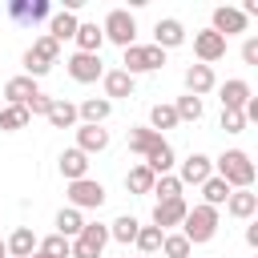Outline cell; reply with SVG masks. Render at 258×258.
Returning a JSON list of instances; mask_svg holds the SVG:
<instances>
[{
  "label": "cell",
  "mask_w": 258,
  "mask_h": 258,
  "mask_svg": "<svg viewBox=\"0 0 258 258\" xmlns=\"http://www.w3.org/2000/svg\"><path fill=\"white\" fill-rule=\"evenodd\" d=\"M64 69H69V77H73L77 85H93V81L105 77V64H101V56H93V52H73V56L64 60Z\"/></svg>",
  "instance_id": "8"
},
{
  "label": "cell",
  "mask_w": 258,
  "mask_h": 258,
  "mask_svg": "<svg viewBox=\"0 0 258 258\" xmlns=\"http://www.w3.org/2000/svg\"><path fill=\"white\" fill-rule=\"evenodd\" d=\"M4 254H8V250H4V238H0V258H4Z\"/></svg>",
  "instance_id": "45"
},
{
  "label": "cell",
  "mask_w": 258,
  "mask_h": 258,
  "mask_svg": "<svg viewBox=\"0 0 258 258\" xmlns=\"http://www.w3.org/2000/svg\"><path fill=\"white\" fill-rule=\"evenodd\" d=\"M222 129H226V133H242V129H246V117L234 113V109H222Z\"/></svg>",
  "instance_id": "39"
},
{
  "label": "cell",
  "mask_w": 258,
  "mask_h": 258,
  "mask_svg": "<svg viewBox=\"0 0 258 258\" xmlns=\"http://www.w3.org/2000/svg\"><path fill=\"white\" fill-rule=\"evenodd\" d=\"M189 250H194V246H189L181 234H165V238H161V254H165V258H189Z\"/></svg>",
  "instance_id": "38"
},
{
  "label": "cell",
  "mask_w": 258,
  "mask_h": 258,
  "mask_svg": "<svg viewBox=\"0 0 258 258\" xmlns=\"http://www.w3.org/2000/svg\"><path fill=\"white\" fill-rule=\"evenodd\" d=\"M52 226H56V234H60V238H69V242H73V238L85 230V218H81V210L64 206V210H56V222H52Z\"/></svg>",
  "instance_id": "27"
},
{
  "label": "cell",
  "mask_w": 258,
  "mask_h": 258,
  "mask_svg": "<svg viewBox=\"0 0 258 258\" xmlns=\"http://www.w3.org/2000/svg\"><path fill=\"white\" fill-rule=\"evenodd\" d=\"M48 125L52 129H77V105L73 101H60V97H52V105H48Z\"/></svg>",
  "instance_id": "24"
},
{
  "label": "cell",
  "mask_w": 258,
  "mask_h": 258,
  "mask_svg": "<svg viewBox=\"0 0 258 258\" xmlns=\"http://www.w3.org/2000/svg\"><path fill=\"white\" fill-rule=\"evenodd\" d=\"M125 56H121V73H129V77H137V73H153V69H161L165 64V52L157 48V44H129V48H121Z\"/></svg>",
  "instance_id": "6"
},
{
  "label": "cell",
  "mask_w": 258,
  "mask_h": 258,
  "mask_svg": "<svg viewBox=\"0 0 258 258\" xmlns=\"http://www.w3.org/2000/svg\"><path fill=\"white\" fill-rule=\"evenodd\" d=\"M56 56H60V44H56L48 32H44V36H36V40H32V48L24 52V77H32V81H36V77H44V73L56 64Z\"/></svg>",
  "instance_id": "3"
},
{
  "label": "cell",
  "mask_w": 258,
  "mask_h": 258,
  "mask_svg": "<svg viewBox=\"0 0 258 258\" xmlns=\"http://www.w3.org/2000/svg\"><path fill=\"white\" fill-rule=\"evenodd\" d=\"M141 165H149V173H153V177H161V173H173V165H177V161H173V145L161 137V141H157V145L145 153V161H141Z\"/></svg>",
  "instance_id": "18"
},
{
  "label": "cell",
  "mask_w": 258,
  "mask_h": 258,
  "mask_svg": "<svg viewBox=\"0 0 258 258\" xmlns=\"http://www.w3.org/2000/svg\"><path fill=\"white\" fill-rule=\"evenodd\" d=\"M153 194H157V202H173V198H181V181L173 173H161L153 181Z\"/></svg>",
  "instance_id": "37"
},
{
  "label": "cell",
  "mask_w": 258,
  "mask_h": 258,
  "mask_svg": "<svg viewBox=\"0 0 258 258\" xmlns=\"http://www.w3.org/2000/svg\"><path fill=\"white\" fill-rule=\"evenodd\" d=\"M56 165H60V177L64 181H81V177H89V157L73 145V149H64L60 157H56Z\"/></svg>",
  "instance_id": "19"
},
{
  "label": "cell",
  "mask_w": 258,
  "mask_h": 258,
  "mask_svg": "<svg viewBox=\"0 0 258 258\" xmlns=\"http://www.w3.org/2000/svg\"><path fill=\"white\" fill-rule=\"evenodd\" d=\"M77 24H81V20H77V12H64V8H60V12H52V16H48V36H52L56 44H64V40H73V36H77Z\"/></svg>",
  "instance_id": "21"
},
{
  "label": "cell",
  "mask_w": 258,
  "mask_h": 258,
  "mask_svg": "<svg viewBox=\"0 0 258 258\" xmlns=\"http://www.w3.org/2000/svg\"><path fill=\"white\" fill-rule=\"evenodd\" d=\"M157 141H161V133H153L149 125H133V129H129V149H133V153H141V157H145Z\"/></svg>",
  "instance_id": "32"
},
{
  "label": "cell",
  "mask_w": 258,
  "mask_h": 258,
  "mask_svg": "<svg viewBox=\"0 0 258 258\" xmlns=\"http://www.w3.org/2000/svg\"><path fill=\"white\" fill-rule=\"evenodd\" d=\"M137 258H141V254H137Z\"/></svg>",
  "instance_id": "47"
},
{
  "label": "cell",
  "mask_w": 258,
  "mask_h": 258,
  "mask_svg": "<svg viewBox=\"0 0 258 258\" xmlns=\"http://www.w3.org/2000/svg\"><path fill=\"white\" fill-rule=\"evenodd\" d=\"M77 52H93V56H101V44H105V36H101V28L97 24H77Z\"/></svg>",
  "instance_id": "28"
},
{
  "label": "cell",
  "mask_w": 258,
  "mask_h": 258,
  "mask_svg": "<svg viewBox=\"0 0 258 258\" xmlns=\"http://www.w3.org/2000/svg\"><path fill=\"white\" fill-rule=\"evenodd\" d=\"M181 121H177V113H173V105H153L149 109V129L153 133H165V129H177Z\"/></svg>",
  "instance_id": "33"
},
{
  "label": "cell",
  "mask_w": 258,
  "mask_h": 258,
  "mask_svg": "<svg viewBox=\"0 0 258 258\" xmlns=\"http://www.w3.org/2000/svg\"><path fill=\"white\" fill-rule=\"evenodd\" d=\"M77 149L89 157V153H105L109 149V129L101 125H77Z\"/></svg>",
  "instance_id": "16"
},
{
  "label": "cell",
  "mask_w": 258,
  "mask_h": 258,
  "mask_svg": "<svg viewBox=\"0 0 258 258\" xmlns=\"http://www.w3.org/2000/svg\"><path fill=\"white\" fill-rule=\"evenodd\" d=\"M109 113H113V101H105V97H85L77 105V121L81 125H105Z\"/></svg>",
  "instance_id": "15"
},
{
  "label": "cell",
  "mask_w": 258,
  "mask_h": 258,
  "mask_svg": "<svg viewBox=\"0 0 258 258\" xmlns=\"http://www.w3.org/2000/svg\"><path fill=\"white\" fill-rule=\"evenodd\" d=\"M194 52H198V64H214V60L226 56V36H218L214 28L194 32Z\"/></svg>",
  "instance_id": "12"
},
{
  "label": "cell",
  "mask_w": 258,
  "mask_h": 258,
  "mask_svg": "<svg viewBox=\"0 0 258 258\" xmlns=\"http://www.w3.org/2000/svg\"><path fill=\"white\" fill-rule=\"evenodd\" d=\"M137 230H141V222H137L133 214H121V218H113V222H109V242H121V246H133V238H137Z\"/></svg>",
  "instance_id": "26"
},
{
  "label": "cell",
  "mask_w": 258,
  "mask_h": 258,
  "mask_svg": "<svg viewBox=\"0 0 258 258\" xmlns=\"http://www.w3.org/2000/svg\"><path fill=\"white\" fill-rule=\"evenodd\" d=\"M242 60H246V64H258V36H246V44H242Z\"/></svg>",
  "instance_id": "43"
},
{
  "label": "cell",
  "mask_w": 258,
  "mask_h": 258,
  "mask_svg": "<svg viewBox=\"0 0 258 258\" xmlns=\"http://www.w3.org/2000/svg\"><path fill=\"white\" fill-rule=\"evenodd\" d=\"M218 93H222V109H234V113H242V105H246V101L254 97V89H250V85H246L242 77L226 81V85H222Z\"/></svg>",
  "instance_id": "20"
},
{
  "label": "cell",
  "mask_w": 258,
  "mask_h": 258,
  "mask_svg": "<svg viewBox=\"0 0 258 258\" xmlns=\"http://www.w3.org/2000/svg\"><path fill=\"white\" fill-rule=\"evenodd\" d=\"M214 173H218L230 189H250L258 169H254V161H250L246 149H226L222 157H214Z\"/></svg>",
  "instance_id": "1"
},
{
  "label": "cell",
  "mask_w": 258,
  "mask_h": 258,
  "mask_svg": "<svg viewBox=\"0 0 258 258\" xmlns=\"http://www.w3.org/2000/svg\"><path fill=\"white\" fill-rule=\"evenodd\" d=\"M36 93H40V85H36L32 77H12V81L4 85V101H8V105H28Z\"/></svg>",
  "instance_id": "23"
},
{
  "label": "cell",
  "mask_w": 258,
  "mask_h": 258,
  "mask_svg": "<svg viewBox=\"0 0 258 258\" xmlns=\"http://www.w3.org/2000/svg\"><path fill=\"white\" fill-rule=\"evenodd\" d=\"M69 206L73 210H101L105 206V185L93 181V177H81V181H69Z\"/></svg>",
  "instance_id": "7"
},
{
  "label": "cell",
  "mask_w": 258,
  "mask_h": 258,
  "mask_svg": "<svg viewBox=\"0 0 258 258\" xmlns=\"http://www.w3.org/2000/svg\"><path fill=\"white\" fill-rule=\"evenodd\" d=\"M105 246H109V226L105 222H85V230L73 238L69 258H101Z\"/></svg>",
  "instance_id": "4"
},
{
  "label": "cell",
  "mask_w": 258,
  "mask_h": 258,
  "mask_svg": "<svg viewBox=\"0 0 258 258\" xmlns=\"http://www.w3.org/2000/svg\"><path fill=\"white\" fill-rule=\"evenodd\" d=\"M153 181H157V177H153L149 165H141V161L125 173V189H129V194H153Z\"/></svg>",
  "instance_id": "29"
},
{
  "label": "cell",
  "mask_w": 258,
  "mask_h": 258,
  "mask_svg": "<svg viewBox=\"0 0 258 258\" xmlns=\"http://www.w3.org/2000/svg\"><path fill=\"white\" fill-rule=\"evenodd\" d=\"M153 44H157L161 52H169V48L185 44V24H181L177 16H161V20L153 24Z\"/></svg>",
  "instance_id": "11"
},
{
  "label": "cell",
  "mask_w": 258,
  "mask_h": 258,
  "mask_svg": "<svg viewBox=\"0 0 258 258\" xmlns=\"http://www.w3.org/2000/svg\"><path fill=\"white\" fill-rule=\"evenodd\" d=\"M218 226H222V218H218L214 206H189L185 218H181V238H185L189 246H206V242L218 234Z\"/></svg>",
  "instance_id": "2"
},
{
  "label": "cell",
  "mask_w": 258,
  "mask_h": 258,
  "mask_svg": "<svg viewBox=\"0 0 258 258\" xmlns=\"http://www.w3.org/2000/svg\"><path fill=\"white\" fill-rule=\"evenodd\" d=\"M226 214L238 218V222H250V218L258 214V194H254V189H230V198H226Z\"/></svg>",
  "instance_id": "14"
},
{
  "label": "cell",
  "mask_w": 258,
  "mask_h": 258,
  "mask_svg": "<svg viewBox=\"0 0 258 258\" xmlns=\"http://www.w3.org/2000/svg\"><path fill=\"white\" fill-rule=\"evenodd\" d=\"M28 121H32V117H28V109H24V105H4V109H0V129H4V133L24 129Z\"/></svg>",
  "instance_id": "34"
},
{
  "label": "cell",
  "mask_w": 258,
  "mask_h": 258,
  "mask_svg": "<svg viewBox=\"0 0 258 258\" xmlns=\"http://www.w3.org/2000/svg\"><path fill=\"white\" fill-rule=\"evenodd\" d=\"M210 28L218 32V36H238V32H246V16H242V8H230V4H222V8H214V16H210Z\"/></svg>",
  "instance_id": "10"
},
{
  "label": "cell",
  "mask_w": 258,
  "mask_h": 258,
  "mask_svg": "<svg viewBox=\"0 0 258 258\" xmlns=\"http://www.w3.org/2000/svg\"><path fill=\"white\" fill-rule=\"evenodd\" d=\"M185 210H189V206H185V198H173V202H157V206H153V222H149V226H157L161 234H169L173 226H181Z\"/></svg>",
  "instance_id": "13"
},
{
  "label": "cell",
  "mask_w": 258,
  "mask_h": 258,
  "mask_svg": "<svg viewBox=\"0 0 258 258\" xmlns=\"http://www.w3.org/2000/svg\"><path fill=\"white\" fill-rule=\"evenodd\" d=\"M36 250H40V254H48V258H69L73 242H69V238H60V234H48V238H40V242H36Z\"/></svg>",
  "instance_id": "36"
},
{
  "label": "cell",
  "mask_w": 258,
  "mask_h": 258,
  "mask_svg": "<svg viewBox=\"0 0 258 258\" xmlns=\"http://www.w3.org/2000/svg\"><path fill=\"white\" fill-rule=\"evenodd\" d=\"M226 198H230V185H226L218 173L202 181V206H214V210H218V206H226Z\"/></svg>",
  "instance_id": "30"
},
{
  "label": "cell",
  "mask_w": 258,
  "mask_h": 258,
  "mask_svg": "<svg viewBox=\"0 0 258 258\" xmlns=\"http://www.w3.org/2000/svg\"><path fill=\"white\" fill-rule=\"evenodd\" d=\"M173 113H177V121H202V113H206V105H202V97H177V105H173Z\"/></svg>",
  "instance_id": "35"
},
{
  "label": "cell",
  "mask_w": 258,
  "mask_h": 258,
  "mask_svg": "<svg viewBox=\"0 0 258 258\" xmlns=\"http://www.w3.org/2000/svg\"><path fill=\"white\" fill-rule=\"evenodd\" d=\"M246 246H254V250H258V222H250V226H246Z\"/></svg>",
  "instance_id": "44"
},
{
  "label": "cell",
  "mask_w": 258,
  "mask_h": 258,
  "mask_svg": "<svg viewBox=\"0 0 258 258\" xmlns=\"http://www.w3.org/2000/svg\"><path fill=\"white\" fill-rule=\"evenodd\" d=\"M28 16H32V24L36 20H48L52 16V4L48 0H28Z\"/></svg>",
  "instance_id": "42"
},
{
  "label": "cell",
  "mask_w": 258,
  "mask_h": 258,
  "mask_svg": "<svg viewBox=\"0 0 258 258\" xmlns=\"http://www.w3.org/2000/svg\"><path fill=\"white\" fill-rule=\"evenodd\" d=\"M101 36H105V40H113L117 48H129V44H137V20H133V12H125V8H113V12L105 16V24H101Z\"/></svg>",
  "instance_id": "5"
},
{
  "label": "cell",
  "mask_w": 258,
  "mask_h": 258,
  "mask_svg": "<svg viewBox=\"0 0 258 258\" xmlns=\"http://www.w3.org/2000/svg\"><path fill=\"white\" fill-rule=\"evenodd\" d=\"M161 238H165V234H161L157 226H141V230H137V238H133V246H137V254H141V258H153V254L161 250Z\"/></svg>",
  "instance_id": "31"
},
{
  "label": "cell",
  "mask_w": 258,
  "mask_h": 258,
  "mask_svg": "<svg viewBox=\"0 0 258 258\" xmlns=\"http://www.w3.org/2000/svg\"><path fill=\"white\" fill-rule=\"evenodd\" d=\"M28 258H48V254H40V250H36V254H28Z\"/></svg>",
  "instance_id": "46"
},
{
  "label": "cell",
  "mask_w": 258,
  "mask_h": 258,
  "mask_svg": "<svg viewBox=\"0 0 258 258\" xmlns=\"http://www.w3.org/2000/svg\"><path fill=\"white\" fill-rule=\"evenodd\" d=\"M101 85H105V101L133 97V77H129V73H121V69H109V73L101 77Z\"/></svg>",
  "instance_id": "22"
},
{
  "label": "cell",
  "mask_w": 258,
  "mask_h": 258,
  "mask_svg": "<svg viewBox=\"0 0 258 258\" xmlns=\"http://www.w3.org/2000/svg\"><path fill=\"white\" fill-rule=\"evenodd\" d=\"M4 250H8L12 258H28V254H36V234H32V226H16L12 238L4 242Z\"/></svg>",
  "instance_id": "25"
},
{
  "label": "cell",
  "mask_w": 258,
  "mask_h": 258,
  "mask_svg": "<svg viewBox=\"0 0 258 258\" xmlns=\"http://www.w3.org/2000/svg\"><path fill=\"white\" fill-rule=\"evenodd\" d=\"M214 85H218V77H214L210 64H189V69H185V93H189V97H206Z\"/></svg>",
  "instance_id": "17"
},
{
  "label": "cell",
  "mask_w": 258,
  "mask_h": 258,
  "mask_svg": "<svg viewBox=\"0 0 258 258\" xmlns=\"http://www.w3.org/2000/svg\"><path fill=\"white\" fill-rule=\"evenodd\" d=\"M48 105H52V97H48V93H36L24 109H28V117H44V113H48Z\"/></svg>",
  "instance_id": "41"
},
{
  "label": "cell",
  "mask_w": 258,
  "mask_h": 258,
  "mask_svg": "<svg viewBox=\"0 0 258 258\" xmlns=\"http://www.w3.org/2000/svg\"><path fill=\"white\" fill-rule=\"evenodd\" d=\"M173 177L181 181V189H185V185H202L206 177H214V157H206V153H189Z\"/></svg>",
  "instance_id": "9"
},
{
  "label": "cell",
  "mask_w": 258,
  "mask_h": 258,
  "mask_svg": "<svg viewBox=\"0 0 258 258\" xmlns=\"http://www.w3.org/2000/svg\"><path fill=\"white\" fill-rule=\"evenodd\" d=\"M8 16H12L16 24H32V16H28V0H8Z\"/></svg>",
  "instance_id": "40"
}]
</instances>
